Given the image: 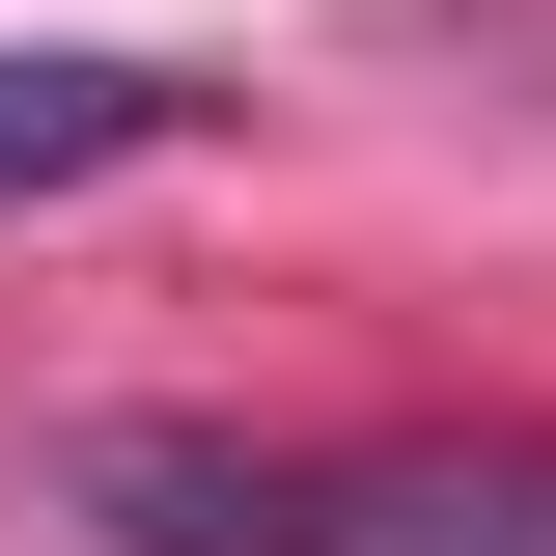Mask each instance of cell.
Here are the masks:
<instances>
[{"label":"cell","mask_w":556,"mask_h":556,"mask_svg":"<svg viewBox=\"0 0 556 556\" xmlns=\"http://www.w3.org/2000/svg\"><path fill=\"white\" fill-rule=\"evenodd\" d=\"M167 112H195L167 56H0V195H84V167H139Z\"/></svg>","instance_id":"cell-2"},{"label":"cell","mask_w":556,"mask_h":556,"mask_svg":"<svg viewBox=\"0 0 556 556\" xmlns=\"http://www.w3.org/2000/svg\"><path fill=\"white\" fill-rule=\"evenodd\" d=\"M334 473V556H556V445L473 417V445H306Z\"/></svg>","instance_id":"cell-1"}]
</instances>
